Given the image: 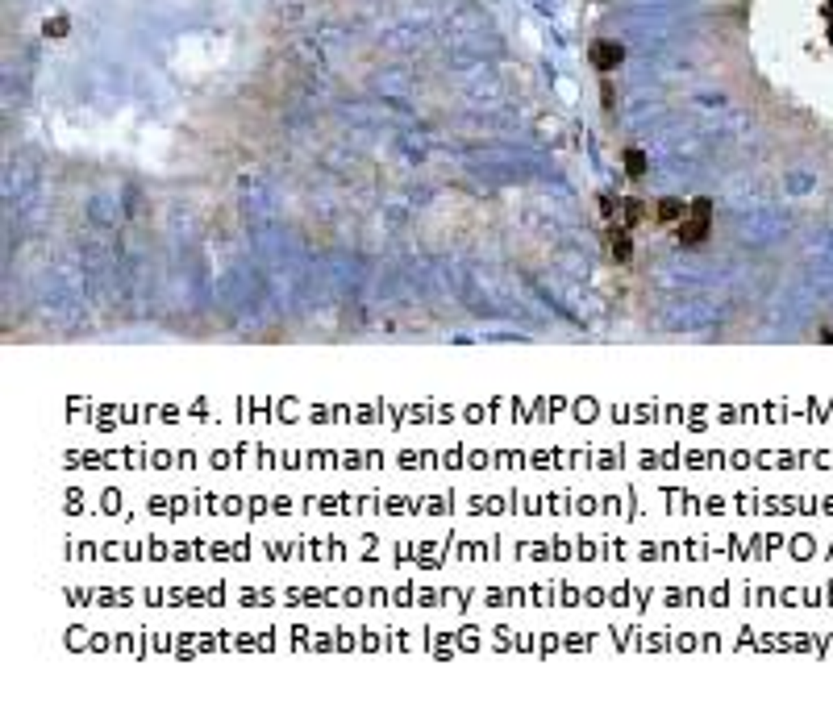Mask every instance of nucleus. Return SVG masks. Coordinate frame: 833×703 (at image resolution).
Returning <instances> with one entry per match:
<instances>
[{"label": "nucleus", "mask_w": 833, "mask_h": 703, "mask_svg": "<svg viewBox=\"0 0 833 703\" xmlns=\"http://www.w3.org/2000/svg\"><path fill=\"white\" fill-rule=\"evenodd\" d=\"M708 212H712L708 200H696V204H692L688 225H680V242H684V246H700V242L708 238Z\"/></svg>", "instance_id": "nucleus-1"}, {"label": "nucleus", "mask_w": 833, "mask_h": 703, "mask_svg": "<svg viewBox=\"0 0 833 703\" xmlns=\"http://www.w3.org/2000/svg\"><path fill=\"white\" fill-rule=\"evenodd\" d=\"M588 59H592V67H596V71H612V67L621 63V46H612V42H596Z\"/></svg>", "instance_id": "nucleus-2"}, {"label": "nucleus", "mask_w": 833, "mask_h": 703, "mask_svg": "<svg viewBox=\"0 0 833 703\" xmlns=\"http://www.w3.org/2000/svg\"><path fill=\"white\" fill-rule=\"evenodd\" d=\"M625 171H630V179H642L646 175V154L642 150H625Z\"/></svg>", "instance_id": "nucleus-3"}, {"label": "nucleus", "mask_w": 833, "mask_h": 703, "mask_svg": "<svg viewBox=\"0 0 833 703\" xmlns=\"http://www.w3.org/2000/svg\"><path fill=\"white\" fill-rule=\"evenodd\" d=\"M680 216H684L680 200H658V221H680Z\"/></svg>", "instance_id": "nucleus-4"}, {"label": "nucleus", "mask_w": 833, "mask_h": 703, "mask_svg": "<svg viewBox=\"0 0 833 703\" xmlns=\"http://www.w3.org/2000/svg\"><path fill=\"white\" fill-rule=\"evenodd\" d=\"M612 254H617V258H630V238H625V233H612Z\"/></svg>", "instance_id": "nucleus-5"}]
</instances>
